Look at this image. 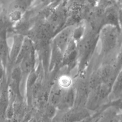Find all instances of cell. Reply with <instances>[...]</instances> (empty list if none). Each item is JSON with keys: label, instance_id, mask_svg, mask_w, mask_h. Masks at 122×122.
<instances>
[{"label": "cell", "instance_id": "1", "mask_svg": "<svg viewBox=\"0 0 122 122\" xmlns=\"http://www.w3.org/2000/svg\"><path fill=\"white\" fill-rule=\"evenodd\" d=\"M121 29L114 26H105L99 32L101 43L100 55L104 62L113 61L122 44L120 39Z\"/></svg>", "mask_w": 122, "mask_h": 122}, {"label": "cell", "instance_id": "2", "mask_svg": "<svg viewBox=\"0 0 122 122\" xmlns=\"http://www.w3.org/2000/svg\"><path fill=\"white\" fill-rule=\"evenodd\" d=\"M99 41V33L92 29L91 33H89L85 39H81L77 44L78 68L80 71L84 69L89 64Z\"/></svg>", "mask_w": 122, "mask_h": 122}, {"label": "cell", "instance_id": "3", "mask_svg": "<svg viewBox=\"0 0 122 122\" xmlns=\"http://www.w3.org/2000/svg\"><path fill=\"white\" fill-rule=\"evenodd\" d=\"M112 87L102 84L98 87L90 90L85 107L90 111L100 109L109 101Z\"/></svg>", "mask_w": 122, "mask_h": 122}, {"label": "cell", "instance_id": "4", "mask_svg": "<svg viewBox=\"0 0 122 122\" xmlns=\"http://www.w3.org/2000/svg\"><path fill=\"white\" fill-rule=\"evenodd\" d=\"M25 36L21 34L14 33L12 37L11 43L8 41L9 61L6 73L8 74L15 64L20 52Z\"/></svg>", "mask_w": 122, "mask_h": 122}, {"label": "cell", "instance_id": "5", "mask_svg": "<svg viewBox=\"0 0 122 122\" xmlns=\"http://www.w3.org/2000/svg\"><path fill=\"white\" fill-rule=\"evenodd\" d=\"M74 29L73 27L67 28L56 36L51 43L56 46L63 53L72 39Z\"/></svg>", "mask_w": 122, "mask_h": 122}, {"label": "cell", "instance_id": "6", "mask_svg": "<svg viewBox=\"0 0 122 122\" xmlns=\"http://www.w3.org/2000/svg\"><path fill=\"white\" fill-rule=\"evenodd\" d=\"M75 89V100L74 107H85L90 91L88 81H81Z\"/></svg>", "mask_w": 122, "mask_h": 122}, {"label": "cell", "instance_id": "7", "mask_svg": "<svg viewBox=\"0 0 122 122\" xmlns=\"http://www.w3.org/2000/svg\"><path fill=\"white\" fill-rule=\"evenodd\" d=\"M9 101L8 78L6 75L0 86V122L5 121V114Z\"/></svg>", "mask_w": 122, "mask_h": 122}, {"label": "cell", "instance_id": "8", "mask_svg": "<svg viewBox=\"0 0 122 122\" xmlns=\"http://www.w3.org/2000/svg\"><path fill=\"white\" fill-rule=\"evenodd\" d=\"M75 100V90L72 86L64 89L60 102L56 106L57 109L62 111L69 110L74 107Z\"/></svg>", "mask_w": 122, "mask_h": 122}, {"label": "cell", "instance_id": "9", "mask_svg": "<svg viewBox=\"0 0 122 122\" xmlns=\"http://www.w3.org/2000/svg\"><path fill=\"white\" fill-rule=\"evenodd\" d=\"M90 111L86 107H72L67 110L62 117L63 122H77L81 121L90 116Z\"/></svg>", "mask_w": 122, "mask_h": 122}, {"label": "cell", "instance_id": "10", "mask_svg": "<svg viewBox=\"0 0 122 122\" xmlns=\"http://www.w3.org/2000/svg\"><path fill=\"white\" fill-rule=\"evenodd\" d=\"M103 24L104 27L110 25L117 27L120 28L119 25L117 5L113 4L105 10L103 16Z\"/></svg>", "mask_w": 122, "mask_h": 122}, {"label": "cell", "instance_id": "11", "mask_svg": "<svg viewBox=\"0 0 122 122\" xmlns=\"http://www.w3.org/2000/svg\"><path fill=\"white\" fill-rule=\"evenodd\" d=\"M8 31L0 32V60L7 69L9 61V44Z\"/></svg>", "mask_w": 122, "mask_h": 122}, {"label": "cell", "instance_id": "12", "mask_svg": "<svg viewBox=\"0 0 122 122\" xmlns=\"http://www.w3.org/2000/svg\"><path fill=\"white\" fill-rule=\"evenodd\" d=\"M35 49L36 47L33 41L30 38L25 36L23 43L14 66L19 65L25 56Z\"/></svg>", "mask_w": 122, "mask_h": 122}, {"label": "cell", "instance_id": "13", "mask_svg": "<svg viewBox=\"0 0 122 122\" xmlns=\"http://www.w3.org/2000/svg\"><path fill=\"white\" fill-rule=\"evenodd\" d=\"M122 95V69L116 77L112 85L109 101L119 99Z\"/></svg>", "mask_w": 122, "mask_h": 122}, {"label": "cell", "instance_id": "14", "mask_svg": "<svg viewBox=\"0 0 122 122\" xmlns=\"http://www.w3.org/2000/svg\"><path fill=\"white\" fill-rule=\"evenodd\" d=\"M58 85L63 89H68L73 86V81L69 76L62 75L58 80Z\"/></svg>", "mask_w": 122, "mask_h": 122}, {"label": "cell", "instance_id": "15", "mask_svg": "<svg viewBox=\"0 0 122 122\" xmlns=\"http://www.w3.org/2000/svg\"><path fill=\"white\" fill-rule=\"evenodd\" d=\"M6 75L5 67L2 61L0 60V86Z\"/></svg>", "mask_w": 122, "mask_h": 122}, {"label": "cell", "instance_id": "16", "mask_svg": "<svg viewBox=\"0 0 122 122\" xmlns=\"http://www.w3.org/2000/svg\"><path fill=\"white\" fill-rule=\"evenodd\" d=\"M56 107L53 105L50 104V105L46 108V115L49 117H54L55 114L56 113Z\"/></svg>", "mask_w": 122, "mask_h": 122}, {"label": "cell", "instance_id": "17", "mask_svg": "<svg viewBox=\"0 0 122 122\" xmlns=\"http://www.w3.org/2000/svg\"><path fill=\"white\" fill-rule=\"evenodd\" d=\"M119 25L120 29H122V4L117 5Z\"/></svg>", "mask_w": 122, "mask_h": 122}, {"label": "cell", "instance_id": "18", "mask_svg": "<svg viewBox=\"0 0 122 122\" xmlns=\"http://www.w3.org/2000/svg\"><path fill=\"white\" fill-rule=\"evenodd\" d=\"M2 9L1 8V7L0 5V13L1 11H2Z\"/></svg>", "mask_w": 122, "mask_h": 122}]
</instances>
